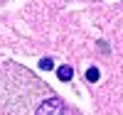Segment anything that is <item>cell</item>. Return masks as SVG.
<instances>
[{"instance_id": "4", "label": "cell", "mask_w": 123, "mask_h": 115, "mask_svg": "<svg viewBox=\"0 0 123 115\" xmlns=\"http://www.w3.org/2000/svg\"><path fill=\"white\" fill-rule=\"evenodd\" d=\"M39 69H44V71L54 69V61H52V59H47V56H44V59H39Z\"/></svg>"}, {"instance_id": "1", "label": "cell", "mask_w": 123, "mask_h": 115, "mask_svg": "<svg viewBox=\"0 0 123 115\" xmlns=\"http://www.w3.org/2000/svg\"><path fill=\"white\" fill-rule=\"evenodd\" d=\"M35 115H74V113L69 110V105L62 98H47L37 105Z\"/></svg>"}, {"instance_id": "2", "label": "cell", "mask_w": 123, "mask_h": 115, "mask_svg": "<svg viewBox=\"0 0 123 115\" xmlns=\"http://www.w3.org/2000/svg\"><path fill=\"white\" fill-rule=\"evenodd\" d=\"M57 76H59V81H71V78H74V69H71L69 64L67 66H59L57 69Z\"/></svg>"}, {"instance_id": "3", "label": "cell", "mask_w": 123, "mask_h": 115, "mask_svg": "<svg viewBox=\"0 0 123 115\" xmlns=\"http://www.w3.org/2000/svg\"><path fill=\"white\" fill-rule=\"evenodd\" d=\"M98 78H101L98 69H96V66H89V69H86V81H89V83H96Z\"/></svg>"}]
</instances>
